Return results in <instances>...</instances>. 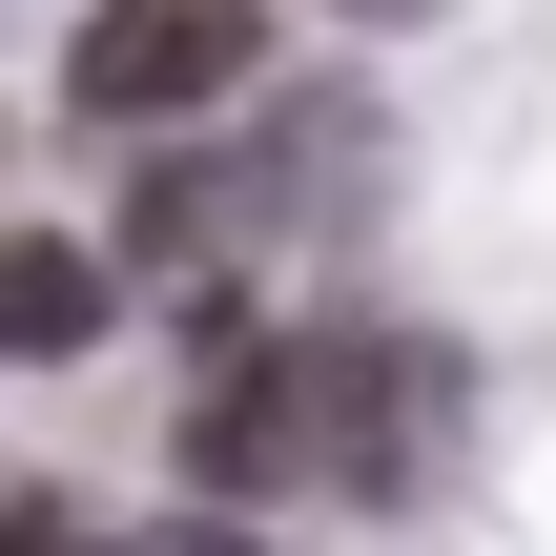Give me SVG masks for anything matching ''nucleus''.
<instances>
[{
  "mask_svg": "<svg viewBox=\"0 0 556 556\" xmlns=\"http://www.w3.org/2000/svg\"><path fill=\"white\" fill-rule=\"evenodd\" d=\"M433 433V371L371 351V330H248L206 392H186V475L206 495H392V454ZM186 495V516H206Z\"/></svg>",
  "mask_w": 556,
  "mask_h": 556,
  "instance_id": "obj_1",
  "label": "nucleus"
},
{
  "mask_svg": "<svg viewBox=\"0 0 556 556\" xmlns=\"http://www.w3.org/2000/svg\"><path fill=\"white\" fill-rule=\"evenodd\" d=\"M248 62H268V41H248L227 0H124V21L62 41V103H83V124H206Z\"/></svg>",
  "mask_w": 556,
  "mask_h": 556,
  "instance_id": "obj_2",
  "label": "nucleus"
},
{
  "mask_svg": "<svg viewBox=\"0 0 556 556\" xmlns=\"http://www.w3.org/2000/svg\"><path fill=\"white\" fill-rule=\"evenodd\" d=\"M83 330H103V248L21 227V248H0V351H83Z\"/></svg>",
  "mask_w": 556,
  "mask_h": 556,
  "instance_id": "obj_3",
  "label": "nucleus"
},
{
  "mask_svg": "<svg viewBox=\"0 0 556 556\" xmlns=\"http://www.w3.org/2000/svg\"><path fill=\"white\" fill-rule=\"evenodd\" d=\"M103 556H268L248 516H144V536H103Z\"/></svg>",
  "mask_w": 556,
  "mask_h": 556,
  "instance_id": "obj_4",
  "label": "nucleus"
},
{
  "mask_svg": "<svg viewBox=\"0 0 556 556\" xmlns=\"http://www.w3.org/2000/svg\"><path fill=\"white\" fill-rule=\"evenodd\" d=\"M0 556H103V536H62V516H0Z\"/></svg>",
  "mask_w": 556,
  "mask_h": 556,
  "instance_id": "obj_5",
  "label": "nucleus"
}]
</instances>
